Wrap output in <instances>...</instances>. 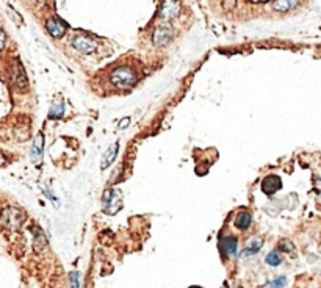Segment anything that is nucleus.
Segmentation results:
<instances>
[{"label": "nucleus", "mask_w": 321, "mask_h": 288, "mask_svg": "<svg viewBox=\"0 0 321 288\" xmlns=\"http://www.w3.org/2000/svg\"><path fill=\"white\" fill-rule=\"evenodd\" d=\"M110 82L118 90H129L138 82V76L135 69L129 68V66H119L111 72Z\"/></svg>", "instance_id": "nucleus-1"}, {"label": "nucleus", "mask_w": 321, "mask_h": 288, "mask_svg": "<svg viewBox=\"0 0 321 288\" xmlns=\"http://www.w3.org/2000/svg\"><path fill=\"white\" fill-rule=\"evenodd\" d=\"M102 204H104V212L107 215H115L122 207V193L121 190H107L102 196Z\"/></svg>", "instance_id": "nucleus-2"}, {"label": "nucleus", "mask_w": 321, "mask_h": 288, "mask_svg": "<svg viewBox=\"0 0 321 288\" xmlns=\"http://www.w3.org/2000/svg\"><path fill=\"white\" fill-rule=\"evenodd\" d=\"M24 219H25V213L22 210L16 209V207H6L2 212V216H0L2 224L13 230L19 229L21 224L24 223Z\"/></svg>", "instance_id": "nucleus-3"}, {"label": "nucleus", "mask_w": 321, "mask_h": 288, "mask_svg": "<svg viewBox=\"0 0 321 288\" xmlns=\"http://www.w3.org/2000/svg\"><path fill=\"white\" fill-rule=\"evenodd\" d=\"M174 36V30L172 27L169 25H160L157 27L155 30H153V35H152V43L153 45H166Z\"/></svg>", "instance_id": "nucleus-4"}, {"label": "nucleus", "mask_w": 321, "mask_h": 288, "mask_svg": "<svg viewBox=\"0 0 321 288\" xmlns=\"http://www.w3.org/2000/svg\"><path fill=\"white\" fill-rule=\"evenodd\" d=\"M72 47L82 53H92L97 49V43L94 41V39H91L85 35H77L74 39H72Z\"/></svg>", "instance_id": "nucleus-5"}, {"label": "nucleus", "mask_w": 321, "mask_h": 288, "mask_svg": "<svg viewBox=\"0 0 321 288\" xmlns=\"http://www.w3.org/2000/svg\"><path fill=\"white\" fill-rule=\"evenodd\" d=\"M179 11H180V5L177 2H163L158 10V17L160 21L168 22L179 15Z\"/></svg>", "instance_id": "nucleus-6"}, {"label": "nucleus", "mask_w": 321, "mask_h": 288, "mask_svg": "<svg viewBox=\"0 0 321 288\" xmlns=\"http://www.w3.org/2000/svg\"><path fill=\"white\" fill-rule=\"evenodd\" d=\"M46 29L50 33V36L53 38H61L66 30H68V25H66L61 19L58 17H50L47 22H46Z\"/></svg>", "instance_id": "nucleus-7"}, {"label": "nucleus", "mask_w": 321, "mask_h": 288, "mask_svg": "<svg viewBox=\"0 0 321 288\" xmlns=\"http://www.w3.org/2000/svg\"><path fill=\"white\" fill-rule=\"evenodd\" d=\"M280 186H282V182H280V179L277 176H268L262 180L260 188H262V191L266 196H271V194H274L277 190H280Z\"/></svg>", "instance_id": "nucleus-8"}, {"label": "nucleus", "mask_w": 321, "mask_h": 288, "mask_svg": "<svg viewBox=\"0 0 321 288\" xmlns=\"http://www.w3.org/2000/svg\"><path fill=\"white\" fill-rule=\"evenodd\" d=\"M221 246H223L224 252L229 257H237V254H238V240L235 237H224L221 240Z\"/></svg>", "instance_id": "nucleus-9"}, {"label": "nucleus", "mask_w": 321, "mask_h": 288, "mask_svg": "<svg viewBox=\"0 0 321 288\" xmlns=\"http://www.w3.org/2000/svg\"><path fill=\"white\" fill-rule=\"evenodd\" d=\"M43 149H44V136L39 133V135L35 138L33 141V147H31V160L33 163H39L43 158Z\"/></svg>", "instance_id": "nucleus-10"}, {"label": "nucleus", "mask_w": 321, "mask_h": 288, "mask_svg": "<svg viewBox=\"0 0 321 288\" xmlns=\"http://www.w3.org/2000/svg\"><path fill=\"white\" fill-rule=\"evenodd\" d=\"M13 82L17 86V88L24 90L27 86V77H25V72L22 69V66L19 61L15 63V69H13Z\"/></svg>", "instance_id": "nucleus-11"}, {"label": "nucleus", "mask_w": 321, "mask_h": 288, "mask_svg": "<svg viewBox=\"0 0 321 288\" xmlns=\"http://www.w3.org/2000/svg\"><path fill=\"white\" fill-rule=\"evenodd\" d=\"M118 151H119V143H115L108 151H107L105 155H104L102 163H100V169L105 171L107 168H108V166H111V163L115 162V158H116V155H118Z\"/></svg>", "instance_id": "nucleus-12"}, {"label": "nucleus", "mask_w": 321, "mask_h": 288, "mask_svg": "<svg viewBox=\"0 0 321 288\" xmlns=\"http://www.w3.org/2000/svg\"><path fill=\"white\" fill-rule=\"evenodd\" d=\"M252 224V216L247 212H240L235 218V227L240 230H247Z\"/></svg>", "instance_id": "nucleus-13"}, {"label": "nucleus", "mask_w": 321, "mask_h": 288, "mask_svg": "<svg viewBox=\"0 0 321 288\" xmlns=\"http://www.w3.org/2000/svg\"><path fill=\"white\" fill-rule=\"evenodd\" d=\"M33 237H35V249L36 251H41L46 247V244H47V240H46L44 233L41 232V229L39 227H33Z\"/></svg>", "instance_id": "nucleus-14"}, {"label": "nucleus", "mask_w": 321, "mask_h": 288, "mask_svg": "<svg viewBox=\"0 0 321 288\" xmlns=\"http://www.w3.org/2000/svg\"><path fill=\"white\" fill-rule=\"evenodd\" d=\"M64 113V105H63V100H57L55 104L52 105V108L49 111V118L50 119H60L63 116Z\"/></svg>", "instance_id": "nucleus-15"}, {"label": "nucleus", "mask_w": 321, "mask_h": 288, "mask_svg": "<svg viewBox=\"0 0 321 288\" xmlns=\"http://www.w3.org/2000/svg\"><path fill=\"white\" fill-rule=\"evenodd\" d=\"M262 243H263V241L260 240V238H254V240L251 241V244L247 246L246 249H245V252H243V257L254 256V254H257L260 247H262Z\"/></svg>", "instance_id": "nucleus-16"}, {"label": "nucleus", "mask_w": 321, "mask_h": 288, "mask_svg": "<svg viewBox=\"0 0 321 288\" xmlns=\"http://www.w3.org/2000/svg\"><path fill=\"white\" fill-rule=\"evenodd\" d=\"M265 262L270 266H279L280 263H282V256H280L279 251H271L268 256H266Z\"/></svg>", "instance_id": "nucleus-17"}, {"label": "nucleus", "mask_w": 321, "mask_h": 288, "mask_svg": "<svg viewBox=\"0 0 321 288\" xmlns=\"http://www.w3.org/2000/svg\"><path fill=\"white\" fill-rule=\"evenodd\" d=\"M298 5V2H291V0H289V2H273V8L276 11H289Z\"/></svg>", "instance_id": "nucleus-18"}, {"label": "nucleus", "mask_w": 321, "mask_h": 288, "mask_svg": "<svg viewBox=\"0 0 321 288\" xmlns=\"http://www.w3.org/2000/svg\"><path fill=\"white\" fill-rule=\"evenodd\" d=\"M69 279H71V288H80V273L78 271H74V273H71V276H69Z\"/></svg>", "instance_id": "nucleus-19"}, {"label": "nucleus", "mask_w": 321, "mask_h": 288, "mask_svg": "<svg viewBox=\"0 0 321 288\" xmlns=\"http://www.w3.org/2000/svg\"><path fill=\"white\" fill-rule=\"evenodd\" d=\"M285 284H287V279L284 276H280L276 280H273L270 284V288H285Z\"/></svg>", "instance_id": "nucleus-20"}, {"label": "nucleus", "mask_w": 321, "mask_h": 288, "mask_svg": "<svg viewBox=\"0 0 321 288\" xmlns=\"http://www.w3.org/2000/svg\"><path fill=\"white\" fill-rule=\"evenodd\" d=\"M280 249H282V251H287V249H289V251H293V246L289 243V241L282 240V241H280Z\"/></svg>", "instance_id": "nucleus-21"}, {"label": "nucleus", "mask_w": 321, "mask_h": 288, "mask_svg": "<svg viewBox=\"0 0 321 288\" xmlns=\"http://www.w3.org/2000/svg\"><path fill=\"white\" fill-rule=\"evenodd\" d=\"M129 124H130V118H124L121 122H119V129H125Z\"/></svg>", "instance_id": "nucleus-22"}, {"label": "nucleus", "mask_w": 321, "mask_h": 288, "mask_svg": "<svg viewBox=\"0 0 321 288\" xmlns=\"http://www.w3.org/2000/svg\"><path fill=\"white\" fill-rule=\"evenodd\" d=\"M3 44H5V35H3V31L0 30V49L3 47Z\"/></svg>", "instance_id": "nucleus-23"}, {"label": "nucleus", "mask_w": 321, "mask_h": 288, "mask_svg": "<svg viewBox=\"0 0 321 288\" xmlns=\"http://www.w3.org/2000/svg\"><path fill=\"white\" fill-rule=\"evenodd\" d=\"M2 165H5V157L2 155V153H0V166Z\"/></svg>", "instance_id": "nucleus-24"}]
</instances>
